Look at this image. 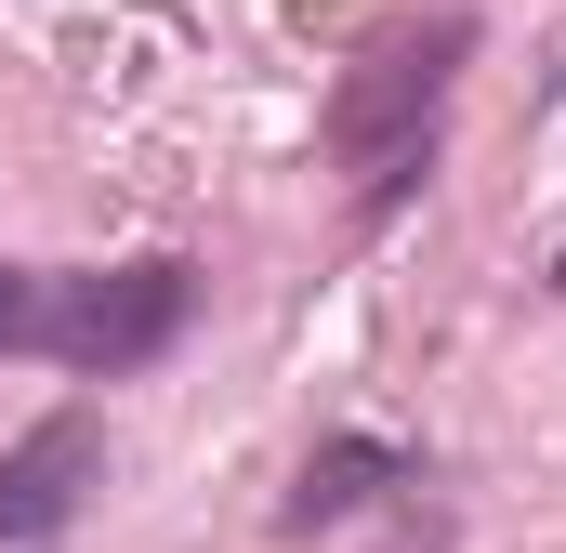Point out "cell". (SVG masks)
Listing matches in <instances>:
<instances>
[{"instance_id": "cell-5", "label": "cell", "mask_w": 566, "mask_h": 553, "mask_svg": "<svg viewBox=\"0 0 566 553\" xmlns=\"http://www.w3.org/2000/svg\"><path fill=\"white\" fill-rule=\"evenodd\" d=\"M27 290H40V264H0V356H27Z\"/></svg>"}, {"instance_id": "cell-2", "label": "cell", "mask_w": 566, "mask_h": 553, "mask_svg": "<svg viewBox=\"0 0 566 553\" xmlns=\"http://www.w3.org/2000/svg\"><path fill=\"white\" fill-rule=\"evenodd\" d=\"M185 290L198 276L171 264H40V290H27V356H53V369H80V383H119V369H145L171 330H185Z\"/></svg>"}, {"instance_id": "cell-4", "label": "cell", "mask_w": 566, "mask_h": 553, "mask_svg": "<svg viewBox=\"0 0 566 553\" xmlns=\"http://www.w3.org/2000/svg\"><path fill=\"white\" fill-rule=\"evenodd\" d=\"M382 488H409V461L382 448V435H329L303 474H290V501H277V528L290 541H316V528H343V514H369Z\"/></svg>"}, {"instance_id": "cell-3", "label": "cell", "mask_w": 566, "mask_h": 553, "mask_svg": "<svg viewBox=\"0 0 566 553\" xmlns=\"http://www.w3.org/2000/svg\"><path fill=\"white\" fill-rule=\"evenodd\" d=\"M106 474V435H93V409H53L27 421L13 448H0V541H53L66 514H80V488Z\"/></svg>"}, {"instance_id": "cell-6", "label": "cell", "mask_w": 566, "mask_h": 553, "mask_svg": "<svg viewBox=\"0 0 566 553\" xmlns=\"http://www.w3.org/2000/svg\"><path fill=\"white\" fill-rule=\"evenodd\" d=\"M554 290H566V251H554Z\"/></svg>"}, {"instance_id": "cell-1", "label": "cell", "mask_w": 566, "mask_h": 553, "mask_svg": "<svg viewBox=\"0 0 566 553\" xmlns=\"http://www.w3.org/2000/svg\"><path fill=\"white\" fill-rule=\"evenodd\" d=\"M461 53H474V13H434V27L369 40V53L343 66V93H329V158H343L356 225H382V211L434 171V145H448V93H461Z\"/></svg>"}]
</instances>
